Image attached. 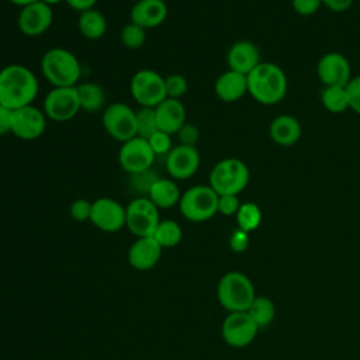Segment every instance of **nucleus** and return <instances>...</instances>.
I'll return each mask as SVG.
<instances>
[{"mask_svg":"<svg viewBox=\"0 0 360 360\" xmlns=\"http://www.w3.org/2000/svg\"><path fill=\"white\" fill-rule=\"evenodd\" d=\"M105 132L118 142L136 136V111L125 103H112L103 110L101 117Z\"/></svg>","mask_w":360,"mask_h":360,"instance_id":"8","label":"nucleus"},{"mask_svg":"<svg viewBox=\"0 0 360 360\" xmlns=\"http://www.w3.org/2000/svg\"><path fill=\"white\" fill-rule=\"evenodd\" d=\"M11 117L13 110L0 104V135L11 134Z\"/></svg>","mask_w":360,"mask_h":360,"instance_id":"42","label":"nucleus"},{"mask_svg":"<svg viewBox=\"0 0 360 360\" xmlns=\"http://www.w3.org/2000/svg\"><path fill=\"white\" fill-rule=\"evenodd\" d=\"M46 128V115L34 104L13 110L11 134L22 141L39 138Z\"/></svg>","mask_w":360,"mask_h":360,"instance_id":"13","label":"nucleus"},{"mask_svg":"<svg viewBox=\"0 0 360 360\" xmlns=\"http://www.w3.org/2000/svg\"><path fill=\"white\" fill-rule=\"evenodd\" d=\"M155 158L148 141L141 136H134L129 141L122 142L118 152V163L128 174L152 169Z\"/></svg>","mask_w":360,"mask_h":360,"instance_id":"11","label":"nucleus"},{"mask_svg":"<svg viewBox=\"0 0 360 360\" xmlns=\"http://www.w3.org/2000/svg\"><path fill=\"white\" fill-rule=\"evenodd\" d=\"M125 226L138 238L152 236L159 218V208L145 195L134 198L125 207Z\"/></svg>","mask_w":360,"mask_h":360,"instance_id":"9","label":"nucleus"},{"mask_svg":"<svg viewBox=\"0 0 360 360\" xmlns=\"http://www.w3.org/2000/svg\"><path fill=\"white\" fill-rule=\"evenodd\" d=\"M321 103L326 111L333 114H340L349 110L346 86H323L321 91Z\"/></svg>","mask_w":360,"mask_h":360,"instance_id":"27","label":"nucleus"},{"mask_svg":"<svg viewBox=\"0 0 360 360\" xmlns=\"http://www.w3.org/2000/svg\"><path fill=\"white\" fill-rule=\"evenodd\" d=\"M39 1H42V3H45V4H48V6H55V4H59L60 1H63V0H39Z\"/></svg>","mask_w":360,"mask_h":360,"instance_id":"46","label":"nucleus"},{"mask_svg":"<svg viewBox=\"0 0 360 360\" xmlns=\"http://www.w3.org/2000/svg\"><path fill=\"white\" fill-rule=\"evenodd\" d=\"M226 62L228 69L248 76L262 62L259 48L250 41H238L229 48Z\"/></svg>","mask_w":360,"mask_h":360,"instance_id":"21","label":"nucleus"},{"mask_svg":"<svg viewBox=\"0 0 360 360\" xmlns=\"http://www.w3.org/2000/svg\"><path fill=\"white\" fill-rule=\"evenodd\" d=\"M200 162L197 146L179 143L166 155V170L173 180H187L197 173Z\"/></svg>","mask_w":360,"mask_h":360,"instance_id":"15","label":"nucleus"},{"mask_svg":"<svg viewBox=\"0 0 360 360\" xmlns=\"http://www.w3.org/2000/svg\"><path fill=\"white\" fill-rule=\"evenodd\" d=\"M322 6H326L329 10L335 13H345L347 11L354 0H321Z\"/></svg>","mask_w":360,"mask_h":360,"instance_id":"43","label":"nucleus"},{"mask_svg":"<svg viewBox=\"0 0 360 360\" xmlns=\"http://www.w3.org/2000/svg\"><path fill=\"white\" fill-rule=\"evenodd\" d=\"M316 75L323 86H346L352 79V66L339 52H326L316 63Z\"/></svg>","mask_w":360,"mask_h":360,"instance_id":"17","label":"nucleus"},{"mask_svg":"<svg viewBox=\"0 0 360 360\" xmlns=\"http://www.w3.org/2000/svg\"><path fill=\"white\" fill-rule=\"evenodd\" d=\"M158 131L155 108L139 107L136 110V136L148 139L153 132Z\"/></svg>","mask_w":360,"mask_h":360,"instance_id":"31","label":"nucleus"},{"mask_svg":"<svg viewBox=\"0 0 360 360\" xmlns=\"http://www.w3.org/2000/svg\"><path fill=\"white\" fill-rule=\"evenodd\" d=\"M215 96L224 103H235L248 93V77L235 70H225L214 83Z\"/></svg>","mask_w":360,"mask_h":360,"instance_id":"22","label":"nucleus"},{"mask_svg":"<svg viewBox=\"0 0 360 360\" xmlns=\"http://www.w3.org/2000/svg\"><path fill=\"white\" fill-rule=\"evenodd\" d=\"M69 214L70 217L77 221V222H83V221H90V215H91V202L84 200V198H77L75 200L70 207H69Z\"/></svg>","mask_w":360,"mask_h":360,"instance_id":"37","label":"nucleus"},{"mask_svg":"<svg viewBox=\"0 0 360 360\" xmlns=\"http://www.w3.org/2000/svg\"><path fill=\"white\" fill-rule=\"evenodd\" d=\"M152 238L162 246V248H174L180 243L183 238L181 226L173 219H160L158 224Z\"/></svg>","mask_w":360,"mask_h":360,"instance_id":"29","label":"nucleus"},{"mask_svg":"<svg viewBox=\"0 0 360 360\" xmlns=\"http://www.w3.org/2000/svg\"><path fill=\"white\" fill-rule=\"evenodd\" d=\"M129 90L132 98L141 107L155 108L165 98H167L165 89V77L152 69L138 70L131 79Z\"/></svg>","mask_w":360,"mask_h":360,"instance_id":"7","label":"nucleus"},{"mask_svg":"<svg viewBox=\"0 0 360 360\" xmlns=\"http://www.w3.org/2000/svg\"><path fill=\"white\" fill-rule=\"evenodd\" d=\"M259 332V326L246 312H229L222 322L221 333L224 340L232 347H245L250 345Z\"/></svg>","mask_w":360,"mask_h":360,"instance_id":"12","label":"nucleus"},{"mask_svg":"<svg viewBox=\"0 0 360 360\" xmlns=\"http://www.w3.org/2000/svg\"><path fill=\"white\" fill-rule=\"evenodd\" d=\"M42 111L46 118L55 122H68L80 111L76 86L73 87H52L44 98Z\"/></svg>","mask_w":360,"mask_h":360,"instance_id":"10","label":"nucleus"},{"mask_svg":"<svg viewBox=\"0 0 360 360\" xmlns=\"http://www.w3.org/2000/svg\"><path fill=\"white\" fill-rule=\"evenodd\" d=\"M359 10H360V1H359Z\"/></svg>","mask_w":360,"mask_h":360,"instance_id":"47","label":"nucleus"},{"mask_svg":"<svg viewBox=\"0 0 360 360\" xmlns=\"http://www.w3.org/2000/svg\"><path fill=\"white\" fill-rule=\"evenodd\" d=\"M70 8L82 13L89 8H94L97 0H63Z\"/></svg>","mask_w":360,"mask_h":360,"instance_id":"44","label":"nucleus"},{"mask_svg":"<svg viewBox=\"0 0 360 360\" xmlns=\"http://www.w3.org/2000/svg\"><path fill=\"white\" fill-rule=\"evenodd\" d=\"M181 215L191 222H204L218 214V194L208 184H197L181 193Z\"/></svg>","mask_w":360,"mask_h":360,"instance_id":"6","label":"nucleus"},{"mask_svg":"<svg viewBox=\"0 0 360 360\" xmlns=\"http://www.w3.org/2000/svg\"><path fill=\"white\" fill-rule=\"evenodd\" d=\"M146 141H148L149 146L152 148L155 156H162V155L166 156L173 149L172 135L167 132H163L160 129L153 132Z\"/></svg>","mask_w":360,"mask_h":360,"instance_id":"35","label":"nucleus"},{"mask_svg":"<svg viewBox=\"0 0 360 360\" xmlns=\"http://www.w3.org/2000/svg\"><path fill=\"white\" fill-rule=\"evenodd\" d=\"M217 297L222 308L228 312L248 311L255 300V287L250 278L240 271L225 273L217 287Z\"/></svg>","mask_w":360,"mask_h":360,"instance_id":"5","label":"nucleus"},{"mask_svg":"<svg viewBox=\"0 0 360 360\" xmlns=\"http://www.w3.org/2000/svg\"><path fill=\"white\" fill-rule=\"evenodd\" d=\"M246 77L248 94L260 104H277L287 94V76L284 70L273 62H260Z\"/></svg>","mask_w":360,"mask_h":360,"instance_id":"2","label":"nucleus"},{"mask_svg":"<svg viewBox=\"0 0 360 360\" xmlns=\"http://www.w3.org/2000/svg\"><path fill=\"white\" fill-rule=\"evenodd\" d=\"M41 72L52 87H73L77 86L82 68L73 52L56 46L42 55Z\"/></svg>","mask_w":360,"mask_h":360,"instance_id":"3","label":"nucleus"},{"mask_svg":"<svg viewBox=\"0 0 360 360\" xmlns=\"http://www.w3.org/2000/svg\"><path fill=\"white\" fill-rule=\"evenodd\" d=\"M125 207L111 197H100L91 202L90 222L103 232H118L125 226Z\"/></svg>","mask_w":360,"mask_h":360,"instance_id":"14","label":"nucleus"},{"mask_svg":"<svg viewBox=\"0 0 360 360\" xmlns=\"http://www.w3.org/2000/svg\"><path fill=\"white\" fill-rule=\"evenodd\" d=\"M250 172L246 163L236 158H225L214 165L210 172L208 186L218 194L238 195L249 184Z\"/></svg>","mask_w":360,"mask_h":360,"instance_id":"4","label":"nucleus"},{"mask_svg":"<svg viewBox=\"0 0 360 360\" xmlns=\"http://www.w3.org/2000/svg\"><path fill=\"white\" fill-rule=\"evenodd\" d=\"M248 246H249V233L239 228L235 229L229 238V248L236 253H242L248 249Z\"/></svg>","mask_w":360,"mask_h":360,"instance_id":"41","label":"nucleus"},{"mask_svg":"<svg viewBox=\"0 0 360 360\" xmlns=\"http://www.w3.org/2000/svg\"><path fill=\"white\" fill-rule=\"evenodd\" d=\"M240 204L242 202L239 201L238 195H233V194L218 195V212L225 217L236 215Z\"/></svg>","mask_w":360,"mask_h":360,"instance_id":"38","label":"nucleus"},{"mask_svg":"<svg viewBox=\"0 0 360 360\" xmlns=\"http://www.w3.org/2000/svg\"><path fill=\"white\" fill-rule=\"evenodd\" d=\"M53 21L52 7L42 3L34 1L25 7H21L17 17L18 30L27 37H39L46 32Z\"/></svg>","mask_w":360,"mask_h":360,"instance_id":"16","label":"nucleus"},{"mask_svg":"<svg viewBox=\"0 0 360 360\" xmlns=\"http://www.w3.org/2000/svg\"><path fill=\"white\" fill-rule=\"evenodd\" d=\"M302 134L300 121L290 114L276 115L269 125V135L278 146L295 145Z\"/></svg>","mask_w":360,"mask_h":360,"instance_id":"23","label":"nucleus"},{"mask_svg":"<svg viewBox=\"0 0 360 360\" xmlns=\"http://www.w3.org/2000/svg\"><path fill=\"white\" fill-rule=\"evenodd\" d=\"M291 7L298 15L309 17L322 7V1L321 0H291Z\"/></svg>","mask_w":360,"mask_h":360,"instance_id":"40","label":"nucleus"},{"mask_svg":"<svg viewBox=\"0 0 360 360\" xmlns=\"http://www.w3.org/2000/svg\"><path fill=\"white\" fill-rule=\"evenodd\" d=\"M246 312L252 316V319L260 329L273 322V319L276 316V307L269 297H263V295L257 297L256 295Z\"/></svg>","mask_w":360,"mask_h":360,"instance_id":"28","label":"nucleus"},{"mask_svg":"<svg viewBox=\"0 0 360 360\" xmlns=\"http://www.w3.org/2000/svg\"><path fill=\"white\" fill-rule=\"evenodd\" d=\"M162 250L163 248L152 236L138 238L128 250V263L135 270H149L159 262Z\"/></svg>","mask_w":360,"mask_h":360,"instance_id":"18","label":"nucleus"},{"mask_svg":"<svg viewBox=\"0 0 360 360\" xmlns=\"http://www.w3.org/2000/svg\"><path fill=\"white\" fill-rule=\"evenodd\" d=\"M146 41V30L129 21L121 30V42L128 49H138Z\"/></svg>","mask_w":360,"mask_h":360,"instance_id":"32","label":"nucleus"},{"mask_svg":"<svg viewBox=\"0 0 360 360\" xmlns=\"http://www.w3.org/2000/svg\"><path fill=\"white\" fill-rule=\"evenodd\" d=\"M165 89H166V96L169 98L181 100V97L188 90V82L183 75L173 73L165 77Z\"/></svg>","mask_w":360,"mask_h":360,"instance_id":"33","label":"nucleus"},{"mask_svg":"<svg viewBox=\"0 0 360 360\" xmlns=\"http://www.w3.org/2000/svg\"><path fill=\"white\" fill-rule=\"evenodd\" d=\"M159 210H167L179 205L181 193L179 186L173 179L166 177H158L156 181L149 188V193L146 195Z\"/></svg>","mask_w":360,"mask_h":360,"instance_id":"24","label":"nucleus"},{"mask_svg":"<svg viewBox=\"0 0 360 360\" xmlns=\"http://www.w3.org/2000/svg\"><path fill=\"white\" fill-rule=\"evenodd\" d=\"M167 17V4L165 0H138L131 11L129 18L143 30L156 28Z\"/></svg>","mask_w":360,"mask_h":360,"instance_id":"20","label":"nucleus"},{"mask_svg":"<svg viewBox=\"0 0 360 360\" xmlns=\"http://www.w3.org/2000/svg\"><path fill=\"white\" fill-rule=\"evenodd\" d=\"M346 91L349 98V108L360 115V76L350 79V82L346 84Z\"/></svg>","mask_w":360,"mask_h":360,"instance_id":"39","label":"nucleus"},{"mask_svg":"<svg viewBox=\"0 0 360 360\" xmlns=\"http://www.w3.org/2000/svg\"><path fill=\"white\" fill-rule=\"evenodd\" d=\"M38 79L35 73L21 65L10 63L0 69V104L17 110L32 104L38 96Z\"/></svg>","mask_w":360,"mask_h":360,"instance_id":"1","label":"nucleus"},{"mask_svg":"<svg viewBox=\"0 0 360 360\" xmlns=\"http://www.w3.org/2000/svg\"><path fill=\"white\" fill-rule=\"evenodd\" d=\"M80 111L97 112L105 108V91L94 82H84L76 86Z\"/></svg>","mask_w":360,"mask_h":360,"instance_id":"26","label":"nucleus"},{"mask_svg":"<svg viewBox=\"0 0 360 360\" xmlns=\"http://www.w3.org/2000/svg\"><path fill=\"white\" fill-rule=\"evenodd\" d=\"M238 228L245 232H252L262 224V210L256 202H242L236 212Z\"/></svg>","mask_w":360,"mask_h":360,"instance_id":"30","label":"nucleus"},{"mask_svg":"<svg viewBox=\"0 0 360 360\" xmlns=\"http://www.w3.org/2000/svg\"><path fill=\"white\" fill-rule=\"evenodd\" d=\"M158 177L159 176L152 169H148L139 173L129 174V184L136 193H141L142 195L146 197L149 193V188L152 187V184L156 181Z\"/></svg>","mask_w":360,"mask_h":360,"instance_id":"34","label":"nucleus"},{"mask_svg":"<svg viewBox=\"0 0 360 360\" xmlns=\"http://www.w3.org/2000/svg\"><path fill=\"white\" fill-rule=\"evenodd\" d=\"M77 28L84 38L96 41L104 37L107 31V20L97 8H89L79 14Z\"/></svg>","mask_w":360,"mask_h":360,"instance_id":"25","label":"nucleus"},{"mask_svg":"<svg viewBox=\"0 0 360 360\" xmlns=\"http://www.w3.org/2000/svg\"><path fill=\"white\" fill-rule=\"evenodd\" d=\"M177 139L180 145H187V146H197L200 141V129L197 125L191 122H186L179 131H177Z\"/></svg>","mask_w":360,"mask_h":360,"instance_id":"36","label":"nucleus"},{"mask_svg":"<svg viewBox=\"0 0 360 360\" xmlns=\"http://www.w3.org/2000/svg\"><path fill=\"white\" fill-rule=\"evenodd\" d=\"M155 115L158 129L170 135H176L177 131L187 122L186 107L181 100L176 98H165L160 104L155 107Z\"/></svg>","mask_w":360,"mask_h":360,"instance_id":"19","label":"nucleus"},{"mask_svg":"<svg viewBox=\"0 0 360 360\" xmlns=\"http://www.w3.org/2000/svg\"><path fill=\"white\" fill-rule=\"evenodd\" d=\"M11 4H14V6H18L20 8L21 7H25V6H28V4H31V3H34V1H38V0H8Z\"/></svg>","mask_w":360,"mask_h":360,"instance_id":"45","label":"nucleus"}]
</instances>
